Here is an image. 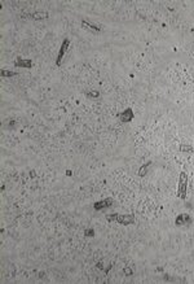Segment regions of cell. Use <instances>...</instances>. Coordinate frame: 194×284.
I'll return each instance as SVG.
<instances>
[{"label":"cell","instance_id":"1","mask_svg":"<svg viewBox=\"0 0 194 284\" xmlns=\"http://www.w3.org/2000/svg\"><path fill=\"white\" fill-rule=\"evenodd\" d=\"M186 186H188V174L185 171L180 173V179H179V190L177 196L180 199H185L186 196Z\"/></svg>","mask_w":194,"mask_h":284},{"label":"cell","instance_id":"2","mask_svg":"<svg viewBox=\"0 0 194 284\" xmlns=\"http://www.w3.org/2000/svg\"><path fill=\"white\" fill-rule=\"evenodd\" d=\"M69 46H70V40H69V39H65L64 42H62V44H61V48H60V52H58V55H57L56 65H61L62 57H64V55L66 53V50H67V48H69Z\"/></svg>","mask_w":194,"mask_h":284},{"label":"cell","instance_id":"3","mask_svg":"<svg viewBox=\"0 0 194 284\" xmlns=\"http://www.w3.org/2000/svg\"><path fill=\"white\" fill-rule=\"evenodd\" d=\"M116 222L123 224V226H128L131 223L135 222V217L131 215V214H124V215H119L118 214V218H116Z\"/></svg>","mask_w":194,"mask_h":284},{"label":"cell","instance_id":"4","mask_svg":"<svg viewBox=\"0 0 194 284\" xmlns=\"http://www.w3.org/2000/svg\"><path fill=\"white\" fill-rule=\"evenodd\" d=\"M192 223V218L189 214H180L177 215L176 221H175V224L176 226H186Z\"/></svg>","mask_w":194,"mask_h":284},{"label":"cell","instance_id":"5","mask_svg":"<svg viewBox=\"0 0 194 284\" xmlns=\"http://www.w3.org/2000/svg\"><path fill=\"white\" fill-rule=\"evenodd\" d=\"M114 201L111 197H109V199H105L102 201H97V203L93 205V208L95 210H100V209H105V208H109V206H111V204H113Z\"/></svg>","mask_w":194,"mask_h":284},{"label":"cell","instance_id":"6","mask_svg":"<svg viewBox=\"0 0 194 284\" xmlns=\"http://www.w3.org/2000/svg\"><path fill=\"white\" fill-rule=\"evenodd\" d=\"M132 118H133V112H132V109H129V108L125 109L124 112H122V114H119V119L122 123H127Z\"/></svg>","mask_w":194,"mask_h":284},{"label":"cell","instance_id":"7","mask_svg":"<svg viewBox=\"0 0 194 284\" xmlns=\"http://www.w3.org/2000/svg\"><path fill=\"white\" fill-rule=\"evenodd\" d=\"M82 26H83L85 30H89V31H92V33H100V31H101V27H100V26L93 25V23H89L88 21H85V20L82 21Z\"/></svg>","mask_w":194,"mask_h":284},{"label":"cell","instance_id":"8","mask_svg":"<svg viewBox=\"0 0 194 284\" xmlns=\"http://www.w3.org/2000/svg\"><path fill=\"white\" fill-rule=\"evenodd\" d=\"M14 66H18V68H31L32 66V62L30 60H22V59H18L16 62H14Z\"/></svg>","mask_w":194,"mask_h":284},{"label":"cell","instance_id":"9","mask_svg":"<svg viewBox=\"0 0 194 284\" xmlns=\"http://www.w3.org/2000/svg\"><path fill=\"white\" fill-rule=\"evenodd\" d=\"M28 17H32L34 20H44V18L48 17V13L47 12H36V13L28 14Z\"/></svg>","mask_w":194,"mask_h":284},{"label":"cell","instance_id":"10","mask_svg":"<svg viewBox=\"0 0 194 284\" xmlns=\"http://www.w3.org/2000/svg\"><path fill=\"white\" fill-rule=\"evenodd\" d=\"M150 166V162H148V163H145V165L141 167V169H140L139 170V175H145V174H146V171H148V167Z\"/></svg>","mask_w":194,"mask_h":284},{"label":"cell","instance_id":"11","mask_svg":"<svg viewBox=\"0 0 194 284\" xmlns=\"http://www.w3.org/2000/svg\"><path fill=\"white\" fill-rule=\"evenodd\" d=\"M2 75L3 77H16L17 73H14V71H8V70H2Z\"/></svg>","mask_w":194,"mask_h":284},{"label":"cell","instance_id":"12","mask_svg":"<svg viewBox=\"0 0 194 284\" xmlns=\"http://www.w3.org/2000/svg\"><path fill=\"white\" fill-rule=\"evenodd\" d=\"M180 151L181 152H193V147H190V145H181L180 147Z\"/></svg>","mask_w":194,"mask_h":284},{"label":"cell","instance_id":"13","mask_svg":"<svg viewBox=\"0 0 194 284\" xmlns=\"http://www.w3.org/2000/svg\"><path fill=\"white\" fill-rule=\"evenodd\" d=\"M84 235H85V236H88V238H93V236H95V231L88 228V230L84 231Z\"/></svg>","mask_w":194,"mask_h":284},{"label":"cell","instance_id":"14","mask_svg":"<svg viewBox=\"0 0 194 284\" xmlns=\"http://www.w3.org/2000/svg\"><path fill=\"white\" fill-rule=\"evenodd\" d=\"M116 218H118V214H111V215L106 217V219H108L109 222H114V221H116Z\"/></svg>","mask_w":194,"mask_h":284},{"label":"cell","instance_id":"15","mask_svg":"<svg viewBox=\"0 0 194 284\" xmlns=\"http://www.w3.org/2000/svg\"><path fill=\"white\" fill-rule=\"evenodd\" d=\"M100 94L99 92H89L88 94V96H89V98H97V96H99Z\"/></svg>","mask_w":194,"mask_h":284}]
</instances>
